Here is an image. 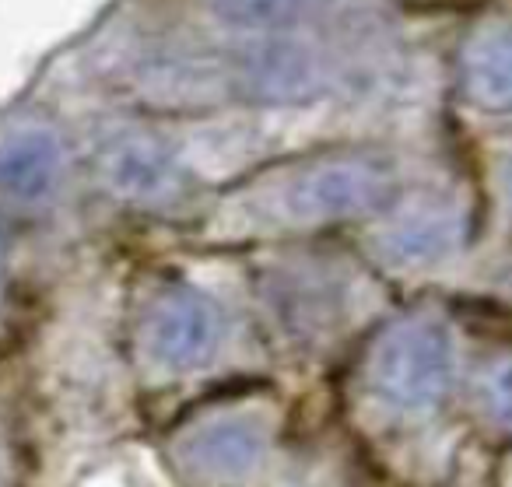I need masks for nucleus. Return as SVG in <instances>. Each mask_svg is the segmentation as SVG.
Masks as SVG:
<instances>
[{"mask_svg": "<svg viewBox=\"0 0 512 487\" xmlns=\"http://www.w3.org/2000/svg\"><path fill=\"white\" fill-rule=\"evenodd\" d=\"M102 183L130 204H165L179 193L183 176L158 137L151 134H123L102 148L99 158Z\"/></svg>", "mask_w": 512, "mask_h": 487, "instance_id": "5", "label": "nucleus"}, {"mask_svg": "<svg viewBox=\"0 0 512 487\" xmlns=\"http://www.w3.org/2000/svg\"><path fill=\"white\" fill-rule=\"evenodd\" d=\"M0 284H4V263H0Z\"/></svg>", "mask_w": 512, "mask_h": 487, "instance_id": "10", "label": "nucleus"}, {"mask_svg": "<svg viewBox=\"0 0 512 487\" xmlns=\"http://www.w3.org/2000/svg\"><path fill=\"white\" fill-rule=\"evenodd\" d=\"M225 18L242 25H281L320 11L330 0H211Z\"/></svg>", "mask_w": 512, "mask_h": 487, "instance_id": "9", "label": "nucleus"}, {"mask_svg": "<svg viewBox=\"0 0 512 487\" xmlns=\"http://www.w3.org/2000/svg\"><path fill=\"white\" fill-rule=\"evenodd\" d=\"M148 351L165 372H193L214 358L221 340V312L190 284L165 288L148 309Z\"/></svg>", "mask_w": 512, "mask_h": 487, "instance_id": "3", "label": "nucleus"}, {"mask_svg": "<svg viewBox=\"0 0 512 487\" xmlns=\"http://www.w3.org/2000/svg\"><path fill=\"white\" fill-rule=\"evenodd\" d=\"M369 386L400 414H428L453 386V340L432 316H407L376 340Z\"/></svg>", "mask_w": 512, "mask_h": 487, "instance_id": "2", "label": "nucleus"}, {"mask_svg": "<svg viewBox=\"0 0 512 487\" xmlns=\"http://www.w3.org/2000/svg\"><path fill=\"white\" fill-rule=\"evenodd\" d=\"M64 148L50 127H15L0 137V193L22 204H39L60 183Z\"/></svg>", "mask_w": 512, "mask_h": 487, "instance_id": "6", "label": "nucleus"}, {"mask_svg": "<svg viewBox=\"0 0 512 487\" xmlns=\"http://www.w3.org/2000/svg\"><path fill=\"white\" fill-rule=\"evenodd\" d=\"M393 260L432 263L446 256L456 242V221L446 211H414L383 235Z\"/></svg>", "mask_w": 512, "mask_h": 487, "instance_id": "8", "label": "nucleus"}, {"mask_svg": "<svg viewBox=\"0 0 512 487\" xmlns=\"http://www.w3.org/2000/svg\"><path fill=\"white\" fill-rule=\"evenodd\" d=\"M397 179L376 158L327 155L292 165L256 190H246L225 211L260 228H313L376 214L393 204Z\"/></svg>", "mask_w": 512, "mask_h": 487, "instance_id": "1", "label": "nucleus"}, {"mask_svg": "<svg viewBox=\"0 0 512 487\" xmlns=\"http://www.w3.org/2000/svg\"><path fill=\"white\" fill-rule=\"evenodd\" d=\"M463 88L470 102L491 113L509 109L512 99V53H509V29L502 22H491L470 36L463 46Z\"/></svg>", "mask_w": 512, "mask_h": 487, "instance_id": "7", "label": "nucleus"}, {"mask_svg": "<svg viewBox=\"0 0 512 487\" xmlns=\"http://www.w3.org/2000/svg\"><path fill=\"white\" fill-rule=\"evenodd\" d=\"M267 424L249 410L211 414L179 438V463L211 484H239L260 466Z\"/></svg>", "mask_w": 512, "mask_h": 487, "instance_id": "4", "label": "nucleus"}]
</instances>
